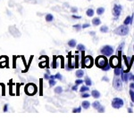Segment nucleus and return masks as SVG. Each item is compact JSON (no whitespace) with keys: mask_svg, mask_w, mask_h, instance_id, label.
Here are the masks:
<instances>
[{"mask_svg":"<svg viewBox=\"0 0 134 120\" xmlns=\"http://www.w3.org/2000/svg\"><path fill=\"white\" fill-rule=\"evenodd\" d=\"M127 25H121V26H119L117 29H114V33L116 34V35H119V36H126L129 34V28L126 27Z\"/></svg>","mask_w":134,"mask_h":120,"instance_id":"nucleus-1","label":"nucleus"},{"mask_svg":"<svg viewBox=\"0 0 134 120\" xmlns=\"http://www.w3.org/2000/svg\"><path fill=\"white\" fill-rule=\"evenodd\" d=\"M37 91H38V88H37L35 84H28L25 86V93L28 94V95H34Z\"/></svg>","mask_w":134,"mask_h":120,"instance_id":"nucleus-2","label":"nucleus"},{"mask_svg":"<svg viewBox=\"0 0 134 120\" xmlns=\"http://www.w3.org/2000/svg\"><path fill=\"white\" fill-rule=\"evenodd\" d=\"M118 56H113L110 59V66L113 68H116V67H120V64H121V60L120 57L122 55V53H117Z\"/></svg>","mask_w":134,"mask_h":120,"instance_id":"nucleus-3","label":"nucleus"},{"mask_svg":"<svg viewBox=\"0 0 134 120\" xmlns=\"http://www.w3.org/2000/svg\"><path fill=\"white\" fill-rule=\"evenodd\" d=\"M95 64H96L98 68H105L108 63H107V58L104 57V55H103V56H98L97 58L96 61H95Z\"/></svg>","mask_w":134,"mask_h":120,"instance_id":"nucleus-4","label":"nucleus"},{"mask_svg":"<svg viewBox=\"0 0 134 120\" xmlns=\"http://www.w3.org/2000/svg\"><path fill=\"white\" fill-rule=\"evenodd\" d=\"M100 52L105 56H111L114 53V48L111 46H105L101 48Z\"/></svg>","mask_w":134,"mask_h":120,"instance_id":"nucleus-5","label":"nucleus"},{"mask_svg":"<svg viewBox=\"0 0 134 120\" xmlns=\"http://www.w3.org/2000/svg\"><path fill=\"white\" fill-rule=\"evenodd\" d=\"M93 63H94V60L91 56H86L84 58L82 63H81V66L82 67H86V68H91Z\"/></svg>","mask_w":134,"mask_h":120,"instance_id":"nucleus-6","label":"nucleus"},{"mask_svg":"<svg viewBox=\"0 0 134 120\" xmlns=\"http://www.w3.org/2000/svg\"><path fill=\"white\" fill-rule=\"evenodd\" d=\"M124 100H122L121 98H114L112 102V107L114 109H120L124 106Z\"/></svg>","mask_w":134,"mask_h":120,"instance_id":"nucleus-7","label":"nucleus"},{"mask_svg":"<svg viewBox=\"0 0 134 120\" xmlns=\"http://www.w3.org/2000/svg\"><path fill=\"white\" fill-rule=\"evenodd\" d=\"M122 80H121L119 78H115L114 79V88L118 90V91H121L122 89Z\"/></svg>","mask_w":134,"mask_h":120,"instance_id":"nucleus-8","label":"nucleus"},{"mask_svg":"<svg viewBox=\"0 0 134 120\" xmlns=\"http://www.w3.org/2000/svg\"><path fill=\"white\" fill-rule=\"evenodd\" d=\"M122 12V6L120 5H114V8H113V14L114 17H119Z\"/></svg>","mask_w":134,"mask_h":120,"instance_id":"nucleus-9","label":"nucleus"},{"mask_svg":"<svg viewBox=\"0 0 134 120\" xmlns=\"http://www.w3.org/2000/svg\"><path fill=\"white\" fill-rule=\"evenodd\" d=\"M92 106H93V108L96 109L98 112H100V113L105 112V107H103L102 105L100 104V102H93V104H92Z\"/></svg>","mask_w":134,"mask_h":120,"instance_id":"nucleus-10","label":"nucleus"},{"mask_svg":"<svg viewBox=\"0 0 134 120\" xmlns=\"http://www.w3.org/2000/svg\"><path fill=\"white\" fill-rule=\"evenodd\" d=\"M9 31H10V33L12 34V35L14 36V37H20V36H21L20 31H19L18 29H17L14 26L9 27Z\"/></svg>","mask_w":134,"mask_h":120,"instance_id":"nucleus-11","label":"nucleus"},{"mask_svg":"<svg viewBox=\"0 0 134 120\" xmlns=\"http://www.w3.org/2000/svg\"><path fill=\"white\" fill-rule=\"evenodd\" d=\"M130 79V74L128 72H122V80L124 81V82H127Z\"/></svg>","mask_w":134,"mask_h":120,"instance_id":"nucleus-12","label":"nucleus"},{"mask_svg":"<svg viewBox=\"0 0 134 120\" xmlns=\"http://www.w3.org/2000/svg\"><path fill=\"white\" fill-rule=\"evenodd\" d=\"M132 20H133V16H128V17H126V19L124 20V24L125 25H129V24H131V22H132Z\"/></svg>","mask_w":134,"mask_h":120,"instance_id":"nucleus-13","label":"nucleus"},{"mask_svg":"<svg viewBox=\"0 0 134 120\" xmlns=\"http://www.w3.org/2000/svg\"><path fill=\"white\" fill-rule=\"evenodd\" d=\"M91 95L93 96V98L98 99V98L100 97V93H99L98 90H93V91L91 92Z\"/></svg>","mask_w":134,"mask_h":120,"instance_id":"nucleus-14","label":"nucleus"},{"mask_svg":"<svg viewBox=\"0 0 134 120\" xmlns=\"http://www.w3.org/2000/svg\"><path fill=\"white\" fill-rule=\"evenodd\" d=\"M122 73V68H121V67H116V68H114V75H115V76L119 77Z\"/></svg>","mask_w":134,"mask_h":120,"instance_id":"nucleus-15","label":"nucleus"},{"mask_svg":"<svg viewBox=\"0 0 134 120\" xmlns=\"http://www.w3.org/2000/svg\"><path fill=\"white\" fill-rule=\"evenodd\" d=\"M81 107H82L83 109H85V110H88V109L90 107V102H88V100H84V102H82V103H81Z\"/></svg>","mask_w":134,"mask_h":120,"instance_id":"nucleus-16","label":"nucleus"},{"mask_svg":"<svg viewBox=\"0 0 134 120\" xmlns=\"http://www.w3.org/2000/svg\"><path fill=\"white\" fill-rule=\"evenodd\" d=\"M101 23V21L99 18H94L92 20V24L94 25V26H98V25H100Z\"/></svg>","mask_w":134,"mask_h":120,"instance_id":"nucleus-17","label":"nucleus"},{"mask_svg":"<svg viewBox=\"0 0 134 120\" xmlns=\"http://www.w3.org/2000/svg\"><path fill=\"white\" fill-rule=\"evenodd\" d=\"M75 75H76V77L78 78H82V77H83L84 71L82 70H78L76 71V73H75Z\"/></svg>","mask_w":134,"mask_h":120,"instance_id":"nucleus-18","label":"nucleus"},{"mask_svg":"<svg viewBox=\"0 0 134 120\" xmlns=\"http://www.w3.org/2000/svg\"><path fill=\"white\" fill-rule=\"evenodd\" d=\"M46 21H47V22H51V21H54V16L52 15L51 14H48L46 15Z\"/></svg>","mask_w":134,"mask_h":120,"instance_id":"nucleus-19","label":"nucleus"},{"mask_svg":"<svg viewBox=\"0 0 134 120\" xmlns=\"http://www.w3.org/2000/svg\"><path fill=\"white\" fill-rule=\"evenodd\" d=\"M94 14H95L94 10L91 9V8H90V9H88L87 12H86V14H87V16H88V17H92L94 15Z\"/></svg>","mask_w":134,"mask_h":120,"instance_id":"nucleus-20","label":"nucleus"},{"mask_svg":"<svg viewBox=\"0 0 134 120\" xmlns=\"http://www.w3.org/2000/svg\"><path fill=\"white\" fill-rule=\"evenodd\" d=\"M68 46L70 47H75V46H76V40L71 39L70 41H68Z\"/></svg>","mask_w":134,"mask_h":120,"instance_id":"nucleus-21","label":"nucleus"},{"mask_svg":"<svg viewBox=\"0 0 134 120\" xmlns=\"http://www.w3.org/2000/svg\"><path fill=\"white\" fill-rule=\"evenodd\" d=\"M84 82H85L86 85H88V86H91V85H92V81H91V79H90V78H86Z\"/></svg>","mask_w":134,"mask_h":120,"instance_id":"nucleus-22","label":"nucleus"},{"mask_svg":"<svg viewBox=\"0 0 134 120\" xmlns=\"http://www.w3.org/2000/svg\"><path fill=\"white\" fill-rule=\"evenodd\" d=\"M105 12V8L104 7H99L97 9V14H98V15H101V14H103V12Z\"/></svg>","mask_w":134,"mask_h":120,"instance_id":"nucleus-23","label":"nucleus"},{"mask_svg":"<svg viewBox=\"0 0 134 120\" xmlns=\"http://www.w3.org/2000/svg\"><path fill=\"white\" fill-rule=\"evenodd\" d=\"M77 49L79 51H81V52H82V51H85V46L82 44H80L77 46Z\"/></svg>","mask_w":134,"mask_h":120,"instance_id":"nucleus-24","label":"nucleus"},{"mask_svg":"<svg viewBox=\"0 0 134 120\" xmlns=\"http://www.w3.org/2000/svg\"><path fill=\"white\" fill-rule=\"evenodd\" d=\"M100 31L102 32V33H107V32H108V27H107V26H102L100 28Z\"/></svg>","mask_w":134,"mask_h":120,"instance_id":"nucleus-25","label":"nucleus"},{"mask_svg":"<svg viewBox=\"0 0 134 120\" xmlns=\"http://www.w3.org/2000/svg\"><path fill=\"white\" fill-rule=\"evenodd\" d=\"M62 92H63V88L61 86H57V87H55V93L59 94V93H62Z\"/></svg>","mask_w":134,"mask_h":120,"instance_id":"nucleus-26","label":"nucleus"},{"mask_svg":"<svg viewBox=\"0 0 134 120\" xmlns=\"http://www.w3.org/2000/svg\"><path fill=\"white\" fill-rule=\"evenodd\" d=\"M57 57H54V59H53V63H52V67H53L54 68H57Z\"/></svg>","mask_w":134,"mask_h":120,"instance_id":"nucleus-27","label":"nucleus"},{"mask_svg":"<svg viewBox=\"0 0 134 120\" xmlns=\"http://www.w3.org/2000/svg\"><path fill=\"white\" fill-rule=\"evenodd\" d=\"M55 84H57L55 79H49V85H50L51 87L54 86V85H55Z\"/></svg>","mask_w":134,"mask_h":120,"instance_id":"nucleus-28","label":"nucleus"},{"mask_svg":"<svg viewBox=\"0 0 134 120\" xmlns=\"http://www.w3.org/2000/svg\"><path fill=\"white\" fill-rule=\"evenodd\" d=\"M130 95H131V102H134V91H133V90H131V91H130Z\"/></svg>","mask_w":134,"mask_h":120,"instance_id":"nucleus-29","label":"nucleus"},{"mask_svg":"<svg viewBox=\"0 0 134 120\" xmlns=\"http://www.w3.org/2000/svg\"><path fill=\"white\" fill-rule=\"evenodd\" d=\"M73 28H74L76 30H81V29H82V26L80 24H76V25H73Z\"/></svg>","mask_w":134,"mask_h":120,"instance_id":"nucleus-30","label":"nucleus"},{"mask_svg":"<svg viewBox=\"0 0 134 120\" xmlns=\"http://www.w3.org/2000/svg\"><path fill=\"white\" fill-rule=\"evenodd\" d=\"M81 111V107H79V108H75L72 110L73 113H80Z\"/></svg>","mask_w":134,"mask_h":120,"instance_id":"nucleus-31","label":"nucleus"},{"mask_svg":"<svg viewBox=\"0 0 134 120\" xmlns=\"http://www.w3.org/2000/svg\"><path fill=\"white\" fill-rule=\"evenodd\" d=\"M87 91H88V85H87V86H82L81 88V93H85V92H87Z\"/></svg>","mask_w":134,"mask_h":120,"instance_id":"nucleus-32","label":"nucleus"},{"mask_svg":"<svg viewBox=\"0 0 134 120\" xmlns=\"http://www.w3.org/2000/svg\"><path fill=\"white\" fill-rule=\"evenodd\" d=\"M55 79H59V80H62V79H63V78H62V75L60 74V73L55 74Z\"/></svg>","mask_w":134,"mask_h":120,"instance_id":"nucleus-33","label":"nucleus"},{"mask_svg":"<svg viewBox=\"0 0 134 120\" xmlns=\"http://www.w3.org/2000/svg\"><path fill=\"white\" fill-rule=\"evenodd\" d=\"M124 42H122V44H121L120 46H118L117 52H118V51H122V48H124Z\"/></svg>","mask_w":134,"mask_h":120,"instance_id":"nucleus-34","label":"nucleus"},{"mask_svg":"<svg viewBox=\"0 0 134 120\" xmlns=\"http://www.w3.org/2000/svg\"><path fill=\"white\" fill-rule=\"evenodd\" d=\"M110 68H111V66H110V64H107V65L105 66V68H103L102 70H104V71H107V70H110Z\"/></svg>","mask_w":134,"mask_h":120,"instance_id":"nucleus-35","label":"nucleus"},{"mask_svg":"<svg viewBox=\"0 0 134 120\" xmlns=\"http://www.w3.org/2000/svg\"><path fill=\"white\" fill-rule=\"evenodd\" d=\"M82 83H83V80H81V79H78V80L75 81V84H76L77 85H81V84H82Z\"/></svg>","mask_w":134,"mask_h":120,"instance_id":"nucleus-36","label":"nucleus"},{"mask_svg":"<svg viewBox=\"0 0 134 120\" xmlns=\"http://www.w3.org/2000/svg\"><path fill=\"white\" fill-rule=\"evenodd\" d=\"M133 60H134V55L131 58V61H130V65H129L130 70H131V65H132V63H133Z\"/></svg>","mask_w":134,"mask_h":120,"instance_id":"nucleus-37","label":"nucleus"},{"mask_svg":"<svg viewBox=\"0 0 134 120\" xmlns=\"http://www.w3.org/2000/svg\"><path fill=\"white\" fill-rule=\"evenodd\" d=\"M71 11H72V12H73V14H76V12H78V8L77 7H72L71 8Z\"/></svg>","mask_w":134,"mask_h":120,"instance_id":"nucleus-38","label":"nucleus"},{"mask_svg":"<svg viewBox=\"0 0 134 120\" xmlns=\"http://www.w3.org/2000/svg\"><path fill=\"white\" fill-rule=\"evenodd\" d=\"M3 110H4V112H7V110H8V104H5V106H4Z\"/></svg>","mask_w":134,"mask_h":120,"instance_id":"nucleus-39","label":"nucleus"},{"mask_svg":"<svg viewBox=\"0 0 134 120\" xmlns=\"http://www.w3.org/2000/svg\"><path fill=\"white\" fill-rule=\"evenodd\" d=\"M82 98H88V97H90V94L88 93H82Z\"/></svg>","mask_w":134,"mask_h":120,"instance_id":"nucleus-40","label":"nucleus"},{"mask_svg":"<svg viewBox=\"0 0 134 120\" xmlns=\"http://www.w3.org/2000/svg\"><path fill=\"white\" fill-rule=\"evenodd\" d=\"M88 27H90V24H88V23L82 25V29H87V28H88Z\"/></svg>","mask_w":134,"mask_h":120,"instance_id":"nucleus-41","label":"nucleus"},{"mask_svg":"<svg viewBox=\"0 0 134 120\" xmlns=\"http://www.w3.org/2000/svg\"><path fill=\"white\" fill-rule=\"evenodd\" d=\"M130 88L134 91V82L131 83V84H130Z\"/></svg>","mask_w":134,"mask_h":120,"instance_id":"nucleus-42","label":"nucleus"},{"mask_svg":"<svg viewBox=\"0 0 134 120\" xmlns=\"http://www.w3.org/2000/svg\"><path fill=\"white\" fill-rule=\"evenodd\" d=\"M77 89H78V87H77V85H73V86L72 87V91H77Z\"/></svg>","mask_w":134,"mask_h":120,"instance_id":"nucleus-43","label":"nucleus"},{"mask_svg":"<svg viewBox=\"0 0 134 120\" xmlns=\"http://www.w3.org/2000/svg\"><path fill=\"white\" fill-rule=\"evenodd\" d=\"M81 16L75 15V14H73V15H72V19H81Z\"/></svg>","mask_w":134,"mask_h":120,"instance_id":"nucleus-44","label":"nucleus"},{"mask_svg":"<svg viewBox=\"0 0 134 120\" xmlns=\"http://www.w3.org/2000/svg\"><path fill=\"white\" fill-rule=\"evenodd\" d=\"M130 79H131V80H132L133 82H134V75L130 74Z\"/></svg>","mask_w":134,"mask_h":120,"instance_id":"nucleus-45","label":"nucleus"},{"mask_svg":"<svg viewBox=\"0 0 134 120\" xmlns=\"http://www.w3.org/2000/svg\"><path fill=\"white\" fill-rule=\"evenodd\" d=\"M44 78L45 79H49V78H50V76H48L47 74H45L44 75Z\"/></svg>","mask_w":134,"mask_h":120,"instance_id":"nucleus-46","label":"nucleus"},{"mask_svg":"<svg viewBox=\"0 0 134 120\" xmlns=\"http://www.w3.org/2000/svg\"><path fill=\"white\" fill-rule=\"evenodd\" d=\"M102 80H103V81H107V82H108V81H109V79L107 78V77H104V78H102Z\"/></svg>","mask_w":134,"mask_h":120,"instance_id":"nucleus-47","label":"nucleus"},{"mask_svg":"<svg viewBox=\"0 0 134 120\" xmlns=\"http://www.w3.org/2000/svg\"><path fill=\"white\" fill-rule=\"evenodd\" d=\"M49 79H55V77L52 75V76H50V78H49Z\"/></svg>","mask_w":134,"mask_h":120,"instance_id":"nucleus-48","label":"nucleus"},{"mask_svg":"<svg viewBox=\"0 0 134 120\" xmlns=\"http://www.w3.org/2000/svg\"><path fill=\"white\" fill-rule=\"evenodd\" d=\"M90 34L91 36H94V35H95V32H94V31H91V32H90Z\"/></svg>","mask_w":134,"mask_h":120,"instance_id":"nucleus-49","label":"nucleus"},{"mask_svg":"<svg viewBox=\"0 0 134 120\" xmlns=\"http://www.w3.org/2000/svg\"><path fill=\"white\" fill-rule=\"evenodd\" d=\"M128 112H130V113H131V112H132V110H131V108H129V109H128Z\"/></svg>","mask_w":134,"mask_h":120,"instance_id":"nucleus-50","label":"nucleus"},{"mask_svg":"<svg viewBox=\"0 0 134 120\" xmlns=\"http://www.w3.org/2000/svg\"><path fill=\"white\" fill-rule=\"evenodd\" d=\"M133 50H134V46H133Z\"/></svg>","mask_w":134,"mask_h":120,"instance_id":"nucleus-51","label":"nucleus"},{"mask_svg":"<svg viewBox=\"0 0 134 120\" xmlns=\"http://www.w3.org/2000/svg\"></svg>","mask_w":134,"mask_h":120,"instance_id":"nucleus-52","label":"nucleus"}]
</instances>
